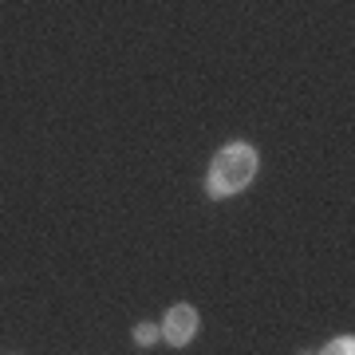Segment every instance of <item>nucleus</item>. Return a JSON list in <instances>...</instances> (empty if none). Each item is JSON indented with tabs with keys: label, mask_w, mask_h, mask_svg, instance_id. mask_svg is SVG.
Masks as SVG:
<instances>
[{
	"label": "nucleus",
	"mask_w": 355,
	"mask_h": 355,
	"mask_svg": "<svg viewBox=\"0 0 355 355\" xmlns=\"http://www.w3.org/2000/svg\"><path fill=\"white\" fill-rule=\"evenodd\" d=\"M324 352H331V355H352V352H355V340H336V343H328Z\"/></svg>",
	"instance_id": "obj_3"
},
{
	"label": "nucleus",
	"mask_w": 355,
	"mask_h": 355,
	"mask_svg": "<svg viewBox=\"0 0 355 355\" xmlns=\"http://www.w3.org/2000/svg\"><path fill=\"white\" fill-rule=\"evenodd\" d=\"M257 174V154L253 146H225V150L214 158V170H209V190L221 198V193H237L241 186H249V178Z\"/></svg>",
	"instance_id": "obj_1"
},
{
	"label": "nucleus",
	"mask_w": 355,
	"mask_h": 355,
	"mask_svg": "<svg viewBox=\"0 0 355 355\" xmlns=\"http://www.w3.org/2000/svg\"><path fill=\"white\" fill-rule=\"evenodd\" d=\"M154 336H158V328H150V324H142V328H139V340H142V343H150Z\"/></svg>",
	"instance_id": "obj_4"
},
{
	"label": "nucleus",
	"mask_w": 355,
	"mask_h": 355,
	"mask_svg": "<svg viewBox=\"0 0 355 355\" xmlns=\"http://www.w3.org/2000/svg\"><path fill=\"white\" fill-rule=\"evenodd\" d=\"M162 331H166V340H170V343H190V336L198 331V312H193L190 304L170 308V312H166Z\"/></svg>",
	"instance_id": "obj_2"
}]
</instances>
